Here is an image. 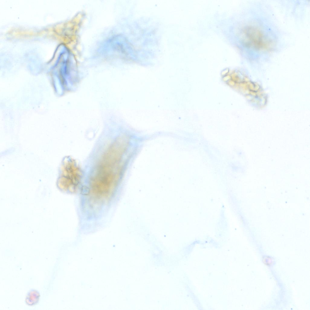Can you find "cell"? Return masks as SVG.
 Here are the masks:
<instances>
[{
  "label": "cell",
  "instance_id": "7a4b0ae2",
  "mask_svg": "<svg viewBox=\"0 0 310 310\" xmlns=\"http://www.w3.org/2000/svg\"><path fill=\"white\" fill-rule=\"evenodd\" d=\"M40 297L39 292L35 289H31L28 293L25 298L26 304L29 306L36 305L38 302Z\"/></svg>",
  "mask_w": 310,
  "mask_h": 310
},
{
  "label": "cell",
  "instance_id": "6da1fadb",
  "mask_svg": "<svg viewBox=\"0 0 310 310\" xmlns=\"http://www.w3.org/2000/svg\"><path fill=\"white\" fill-rule=\"evenodd\" d=\"M252 4L241 39L246 57L254 61L272 57L285 46L286 43L270 5L262 1L253 2Z\"/></svg>",
  "mask_w": 310,
  "mask_h": 310
}]
</instances>
